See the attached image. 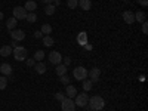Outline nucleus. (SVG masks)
<instances>
[{"instance_id": "1", "label": "nucleus", "mask_w": 148, "mask_h": 111, "mask_svg": "<svg viewBox=\"0 0 148 111\" xmlns=\"http://www.w3.org/2000/svg\"><path fill=\"white\" fill-rule=\"evenodd\" d=\"M89 108L92 110V111H101L102 108H104V105H105V101H104V98L102 96H99V95H95V96H92V98H89Z\"/></svg>"}, {"instance_id": "2", "label": "nucleus", "mask_w": 148, "mask_h": 111, "mask_svg": "<svg viewBox=\"0 0 148 111\" xmlns=\"http://www.w3.org/2000/svg\"><path fill=\"white\" fill-rule=\"evenodd\" d=\"M12 53H14V58L16 61H24V59H27V49L25 47H22V46H16L14 47V51H12Z\"/></svg>"}, {"instance_id": "3", "label": "nucleus", "mask_w": 148, "mask_h": 111, "mask_svg": "<svg viewBox=\"0 0 148 111\" xmlns=\"http://www.w3.org/2000/svg\"><path fill=\"white\" fill-rule=\"evenodd\" d=\"M89 102V95L83 92V93H77L76 95V101H74V104H76V107H86Z\"/></svg>"}, {"instance_id": "4", "label": "nucleus", "mask_w": 148, "mask_h": 111, "mask_svg": "<svg viewBox=\"0 0 148 111\" xmlns=\"http://www.w3.org/2000/svg\"><path fill=\"white\" fill-rule=\"evenodd\" d=\"M73 76L76 80H86V77H88V70L84 67H77V68H74Z\"/></svg>"}, {"instance_id": "5", "label": "nucleus", "mask_w": 148, "mask_h": 111, "mask_svg": "<svg viewBox=\"0 0 148 111\" xmlns=\"http://www.w3.org/2000/svg\"><path fill=\"white\" fill-rule=\"evenodd\" d=\"M61 108H62V111H74L76 110V104H74V101L71 98H65V99L61 102Z\"/></svg>"}, {"instance_id": "6", "label": "nucleus", "mask_w": 148, "mask_h": 111, "mask_svg": "<svg viewBox=\"0 0 148 111\" xmlns=\"http://www.w3.org/2000/svg\"><path fill=\"white\" fill-rule=\"evenodd\" d=\"M61 61H62V55H61L59 52L52 51L51 53H49V62H51V64L58 65V64H61Z\"/></svg>"}, {"instance_id": "7", "label": "nucleus", "mask_w": 148, "mask_h": 111, "mask_svg": "<svg viewBox=\"0 0 148 111\" xmlns=\"http://www.w3.org/2000/svg\"><path fill=\"white\" fill-rule=\"evenodd\" d=\"M27 14H28V12L24 9V8H21V6L14 8V18L15 19H25Z\"/></svg>"}, {"instance_id": "8", "label": "nucleus", "mask_w": 148, "mask_h": 111, "mask_svg": "<svg viewBox=\"0 0 148 111\" xmlns=\"http://www.w3.org/2000/svg\"><path fill=\"white\" fill-rule=\"evenodd\" d=\"M88 76L90 77V82L93 83V82H98L99 80V76H101V70L98 68V67H95V68H92L90 71H88Z\"/></svg>"}, {"instance_id": "9", "label": "nucleus", "mask_w": 148, "mask_h": 111, "mask_svg": "<svg viewBox=\"0 0 148 111\" xmlns=\"http://www.w3.org/2000/svg\"><path fill=\"white\" fill-rule=\"evenodd\" d=\"M10 37H12V40H16V42H21L25 39V33H24L22 30H12L10 33Z\"/></svg>"}, {"instance_id": "10", "label": "nucleus", "mask_w": 148, "mask_h": 111, "mask_svg": "<svg viewBox=\"0 0 148 111\" xmlns=\"http://www.w3.org/2000/svg\"><path fill=\"white\" fill-rule=\"evenodd\" d=\"M123 19H125L126 24H133L135 22V14L130 10H126V12H123Z\"/></svg>"}, {"instance_id": "11", "label": "nucleus", "mask_w": 148, "mask_h": 111, "mask_svg": "<svg viewBox=\"0 0 148 111\" xmlns=\"http://www.w3.org/2000/svg\"><path fill=\"white\" fill-rule=\"evenodd\" d=\"M65 96L67 98H71V99H73V98H76V95H77V89L76 88H74V86L73 84H67V89H65Z\"/></svg>"}, {"instance_id": "12", "label": "nucleus", "mask_w": 148, "mask_h": 111, "mask_svg": "<svg viewBox=\"0 0 148 111\" xmlns=\"http://www.w3.org/2000/svg\"><path fill=\"white\" fill-rule=\"evenodd\" d=\"M77 43H79L80 46L88 45V33H86V31L79 33V36H77Z\"/></svg>"}, {"instance_id": "13", "label": "nucleus", "mask_w": 148, "mask_h": 111, "mask_svg": "<svg viewBox=\"0 0 148 111\" xmlns=\"http://www.w3.org/2000/svg\"><path fill=\"white\" fill-rule=\"evenodd\" d=\"M67 70H68V68H67L64 64H58L56 68H55V73H56L58 77H61V76H64V74H67Z\"/></svg>"}, {"instance_id": "14", "label": "nucleus", "mask_w": 148, "mask_h": 111, "mask_svg": "<svg viewBox=\"0 0 148 111\" xmlns=\"http://www.w3.org/2000/svg\"><path fill=\"white\" fill-rule=\"evenodd\" d=\"M79 6L83 10H89L92 8V0H79Z\"/></svg>"}, {"instance_id": "15", "label": "nucleus", "mask_w": 148, "mask_h": 111, "mask_svg": "<svg viewBox=\"0 0 148 111\" xmlns=\"http://www.w3.org/2000/svg\"><path fill=\"white\" fill-rule=\"evenodd\" d=\"M12 51H14V49H12L9 45H5V46L0 47V55L2 56H9V55H12Z\"/></svg>"}, {"instance_id": "16", "label": "nucleus", "mask_w": 148, "mask_h": 111, "mask_svg": "<svg viewBox=\"0 0 148 111\" xmlns=\"http://www.w3.org/2000/svg\"><path fill=\"white\" fill-rule=\"evenodd\" d=\"M0 73L5 74V76H10L12 74V67L9 64H2L0 65Z\"/></svg>"}, {"instance_id": "17", "label": "nucleus", "mask_w": 148, "mask_h": 111, "mask_svg": "<svg viewBox=\"0 0 148 111\" xmlns=\"http://www.w3.org/2000/svg\"><path fill=\"white\" fill-rule=\"evenodd\" d=\"M34 70L37 74H45L46 73V65L43 62H36L34 64Z\"/></svg>"}, {"instance_id": "18", "label": "nucleus", "mask_w": 148, "mask_h": 111, "mask_svg": "<svg viewBox=\"0 0 148 111\" xmlns=\"http://www.w3.org/2000/svg\"><path fill=\"white\" fill-rule=\"evenodd\" d=\"M24 9H25L27 12H34V9H37V3L34 2V0H28V2L25 3V6H24Z\"/></svg>"}, {"instance_id": "19", "label": "nucleus", "mask_w": 148, "mask_h": 111, "mask_svg": "<svg viewBox=\"0 0 148 111\" xmlns=\"http://www.w3.org/2000/svg\"><path fill=\"white\" fill-rule=\"evenodd\" d=\"M16 24H18V19H15L14 16H12V18H9V19H8V22H6V27H8V30H15Z\"/></svg>"}, {"instance_id": "20", "label": "nucleus", "mask_w": 148, "mask_h": 111, "mask_svg": "<svg viewBox=\"0 0 148 111\" xmlns=\"http://www.w3.org/2000/svg\"><path fill=\"white\" fill-rule=\"evenodd\" d=\"M147 19V14L145 12H136V14H135V21H138V22H144Z\"/></svg>"}, {"instance_id": "21", "label": "nucleus", "mask_w": 148, "mask_h": 111, "mask_svg": "<svg viewBox=\"0 0 148 111\" xmlns=\"http://www.w3.org/2000/svg\"><path fill=\"white\" fill-rule=\"evenodd\" d=\"M55 10H56V8L51 3V5H46V8H45V14L51 16V15H53V14H55Z\"/></svg>"}, {"instance_id": "22", "label": "nucleus", "mask_w": 148, "mask_h": 111, "mask_svg": "<svg viewBox=\"0 0 148 111\" xmlns=\"http://www.w3.org/2000/svg\"><path fill=\"white\" fill-rule=\"evenodd\" d=\"M40 31H42V34H45V36H49V34L52 33V27L49 25V24H43Z\"/></svg>"}, {"instance_id": "23", "label": "nucleus", "mask_w": 148, "mask_h": 111, "mask_svg": "<svg viewBox=\"0 0 148 111\" xmlns=\"http://www.w3.org/2000/svg\"><path fill=\"white\" fill-rule=\"evenodd\" d=\"M33 58H34V61H37V62H42L43 58H45V52H43V51H37Z\"/></svg>"}, {"instance_id": "24", "label": "nucleus", "mask_w": 148, "mask_h": 111, "mask_svg": "<svg viewBox=\"0 0 148 111\" xmlns=\"http://www.w3.org/2000/svg\"><path fill=\"white\" fill-rule=\"evenodd\" d=\"M83 90L84 92L92 90V82L90 80H83Z\"/></svg>"}, {"instance_id": "25", "label": "nucleus", "mask_w": 148, "mask_h": 111, "mask_svg": "<svg viewBox=\"0 0 148 111\" xmlns=\"http://www.w3.org/2000/svg\"><path fill=\"white\" fill-rule=\"evenodd\" d=\"M43 45L45 46H52L53 45V39L51 36H43Z\"/></svg>"}, {"instance_id": "26", "label": "nucleus", "mask_w": 148, "mask_h": 111, "mask_svg": "<svg viewBox=\"0 0 148 111\" xmlns=\"http://www.w3.org/2000/svg\"><path fill=\"white\" fill-rule=\"evenodd\" d=\"M25 19H27L28 22H36V21H37V15L34 14V12H28L27 16H25Z\"/></svg>"}, {"instance_id": "27", "label": "nucleus", "mask_w": 148, "mask_h": 111, "mask_svg": "<svg viewBox=\"0 0 148 111\" xmlns=\"http://www.w3.org/2000/svg\"><path fill=\"white\" fill-rule=\"evenodd\" d=\"M6 86H8V79H6V76L0 77V90H5Z\"/></svg>"}, {"instance_id": "28", "label": "nucleus", "mask_w": 148, "mask_h": 111, "mask_svg": "<svg viewBox=\"0 0 148 111\" xmlns=\"http://www.w3.org/2000/svg\"><path fill=\"white\" fill-rule=\"evenodd\" d=\"M67 5H68L70 9H76V8L79 6V0H68Z\"/></svg>"}, {"instance_id": "29", "label": "nucleus", "mask_w": 148, "mask_h": 111, "mask_svg": "<svg viewBox=\"0 0 148 111\" xmlns=\"http://www.w3.org/2000/svg\"><path fill=\"white\" fill-rule=\"evenodd\" d=\"M59 79H61V83H62V84H65V86H67V84H70V79H68L67 74H64V76H61Z\"/></svg>"}, {"instance_id": "30", "label": "nucleus", "mask_w": 148, "mask_h": 111, "mask_svg": "<svg viewBox=\"0 0 148 111\" xmlns=\"http://www.w3.org/2000/svg\"><path fill=\"white\" fill-rule=\"evenodd\" d=\"M55 98H56V99H58L59 102H62V101L65 99V98H67V96H65L64 93H56V95H55Z\"/></svg>"}, {"instance_id": "31", "label": "nucleus", "mask_w": 148, "mask_h": 111, "mask_svg": "<svg viewBox=\"0 0 148 111\" xmlns=\"http://www.w3.org/2000/svg\"><path fill=\"white\" fill-rule=\"evenodd\" d=\"M25 62H27V65H28V67H34L36 61H34V58H28V59H25Z\"/></svg>"}, {"instance_id": "32", "label": "nucleus", "mask_w": 148, "mask_h": 111, "mask_svg": "<svg viewBox=\"0 0 148 111\" xmlns=\"http://www.w3.org/2000/svg\"><path fill=\"white\" fill-rule=\"evenodd\" d=\"M142 33L144 34H148V24H147V21L142 22Z\"/></svg>"}, {"instance_id": "33", "label": "nucleus", "mask_w": 148, "mask_h": 111, "mask_svg": "<svg viewBox=\"0 0 148 111\" xmlns=\"http://www.w3.org/2000/svg\"><path fill=\"white\" fill-rule=\"evenodd\" d=\"M62 59H64V65H65V67H68V65L71 64V58H70V56H65V58H62Z\"/></svg>"}, {"instance_id": "34", "label": "nucleus", "mask_w": 148, "mask_h": 111, "mask_svg": "<svg viewBox=\"0 0 148 111\" xmlns=\"http://www.w3.org/2000/svg\"><path fill=\"white\" fill-rule=\"evenodd\" d=\"M34 37H36V39H43L42 31H36V33H34Z\"/></svg>"}, {"instance_id": "35", "label": "nucleus", "mask_w": 148, "mask_h": 111, "mask_svg": "<svg viewBox=\"0 0 148 111\" xmlns=\"http://www.w3.org/2000/svg\"><path fill=\"white\" fill-rule=\"evenodd\" d=\"M138 3H139L141 6H147V5H148V0H138Z\"/></svg>"}, {"instance_id": "36", "label": "nucleus", "mask_w": 148, "mask_h": 111, "mask_svg": "<svg viewBox=\"0 0 148 111\" xmlns=\"http://www.w3.org/2000/svg\"><path fill=\"white\" fill-rule=\"evenodd\" d=\"M16 46H18V42H16V40H12V43H10V47L14 49V47H16Z\"/></svg>"}, {"instance_id": "37", "label": "nucleus", "mask_w": 148, "mask_h": 111, "mask_svg": "<svg viewBox=\"0 0 148 111\" xmlns=\"http://www.w3.org/2000/svg\"><path fill=\"white\" fill-rule=\"evenodd\" d=\"M61 5V2H59V0H53V6L56 8V6H59Z\"/></svg>"}, {"instance_id": "38", "label": "nucleus", "mask_w": 148, "mask_h": 111, "mask_svg": "<svg viewBox=\"0 0 148 111\" xmlns=\"http://www.w3.org/2000/svg\"><path fill=\"white\" fill-rule=\"evenodd\" d=\"M43 3H47V5H51V3H53V0H42Z\"/></svg>"}, {"instance_id": "39", "label": "nucleus", "mask_w": 148, "mask_h": 111, "mask_svg": "<svg viewBox=\"0 0 148 111\" xmlns=\"http://www.w3.org/2000/svg\"><path fill=\"white\" fill-rule=\"evenodd\" d=\"M84 47L88 49V51H90V49H92V46H90V45H84Z\"/></svg>"}, {"instance_id": "40", "label": "nucleus", "mask_w": 148, "mask_h": 111, "mask_svg": "<svg viewBox=\"0 0 148 111\" xmlns=\"http://www.w3.org/2000/svg\"><path fill=\"white\" fill-rule=\"evenodd\" d=\"M3 16H5V15H3V12H0V21L3 19Z\"/></svg>"}]
</instances>
